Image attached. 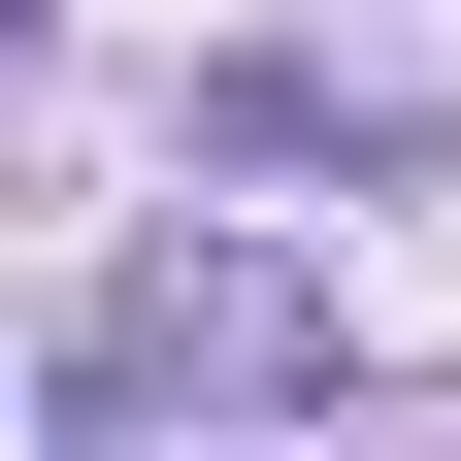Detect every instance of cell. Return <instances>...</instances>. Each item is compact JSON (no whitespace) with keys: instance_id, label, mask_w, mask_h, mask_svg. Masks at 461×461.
<instances>
[{"instance_id":"1","label":"cell","mask_w":461,"mask_h":461,"mask_svg":"<svg viewBox=\"0 0 461 461\" xmlns=\"http://www.w3.org/2000/svg\"><path fill=\"white\" fill-rule=\"evenodd\" d=\"M297 363H330V297H297V264H198V230H165L132 297H99V363H67V395H132V429H198V395H297Z\"/></svg>"}]
</instances>
